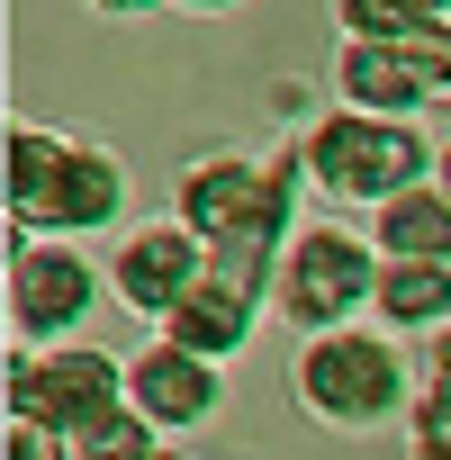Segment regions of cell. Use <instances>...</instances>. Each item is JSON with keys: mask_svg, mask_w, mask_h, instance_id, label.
Here are the masks:
<instances>
[{"mask_svg": "<svg viewBox=\"0 0 451 460\" xmlns=\"http://www.w3.org/2000/svg\"><path fill=\"white\" fill-rule=\"evenodd\" d=\"M406 55H415L424 109H451V19H442V28H424V37H406Z\"/></svg>", "mask_w": 451, "mask_h": 460, "instance_id": "2e32d148", "label": "cell"}, {"mask_svg": "<svg viewBox=\"0 0 451 460\" xmlns=\"http://www.w3.org/2000/svg\"><path fill=\"white\" fill-rule=\"evenodd\" d=\"M127 217V163L91 136L10 127V235H100Z\"/></svg>", "mask_w": 451, "mask_h": 460, "instance_id": "7a4b0ae2", "label": "cell"}, {"mask_svg": "<svg viewBox=\"0 0 451 460\" xmlns=\"http://www.w3.org/2000/svg\"><path fill=\"white\" fill-rule=\"evenodd\" d=\"M118 406H127V352H100V343H55V352L46 343H19L10 352V415L64 433V460Z\"/></svg>", "mask_w": 451, "mask_h": 460, "instance_id": "5b68a950", "label": "cell"}, {"mask_svg": "<svg viewBox=\"0 0 451 460\" xmlns=\"http://www.w3.org/2000/svg\"><path fill=\"white\" fill-rule=\"evenodd\" d=\"M334 91L370 118H415L424 109V82H415V55L388 46V37H343L334 46Z\"/></svg>", "mask_w": 451, "mask_h": 460, "instance_id": "8fae6325", "label": "cell"}, {"mask_svg": "<svg viewBox=\"0 0 451 460\" xmlns=\"http://www.w3.org/2000/svg\"><path fill=\"white\" fill-rule=\"evenodd\" d=\"M82 10H100V19H136V10H163V0H82Z\"/></svg>", "mask_w": 451, "mask_h": 460, "instance_id": "ac0fdd59", "label": "cell"}, {"mask_svg": "<svg viewBox=\"0 0 451 460\" xmlns=\"http://www.w3.org/2000/svg\"><path fill=\"white\" fill-rule=\"evenodd\" d=\"M100 298H109V271H91L73 253V235L64 244L10 235V325H19V343H73Z\"/></svg>", "mask_w": 451, "mask_h": 460, "instance_id": "52a82bcc", "label": "cell"}, {"mask_svg": "<svg viewBox=\"0 0 451 460\" xmlns=\"http://www.w3.org/2000/svg\"><path fill=\"white\" fill-rule=\"evenodd\" d=\"M262 298L271 289H253V280H235V271H199L163 316H154V334H172V343H190V352H208V361H235L244 343H253V325H262Z\"/></svg>", "mask_w": 451, "mask_h": 460, "instance_id": "30bf717a", "label": "cell"}, {"mask_svg": "<svg viewBox=\"0 0 451 460\" xmlns=\"http://www.w3.org/2000/svg\"><path fill=\"white\" fill-rule=\"evenodd\" d=\"M406 451L415 460H451V406L442 397H415L406 406Z\"/></svg>", "mask_w": 451, "mask_h": 460, "instance_id": "e0dca14e", "label": "cell"}, {"mask_svg": "<svg viewBox=\"0 0 451 460\" xmlns=\"http://www.w3.org/2000/svg\"><path fill=\"white\" fill-rule=\"evenodd\" d=\"M370 316H379L388 334H433V325H451V262H397V253H379Z\"/></svg>", "mask_w": 451, "mask_h": 460, "instance_id": "4fadbf2b", "label": "cell"}, {"mask_svg": "<svg viewBox=\"0 0 451 460\" xmlns=\"http://www.w3.org/2000/svg\"><path fill=\"white\" fill-rule=\"evenodd\" d=\"M298 154H307V181H316L325 199H343V208H379V199L433 181V154H442V145H424L415 118H370V109L334 100L325 118H307Z\"/></svg>", "mask_w": 451, "mask_h": 460, "instance_id": "277c9868", "label": "cell"}, {"mask_svg": "<svg viewBox=\"0 0 451 460\" xmlns=\"http://www.w3.org/2000/svg\"><path fill=\"white\" fill-rule=\"evenodd\" d=\"M361 235L379 253H397V262H451V190L442 181H415V190L379 199Z\"/></svg>", "mask_w": 451, "mask_h": 460, "instance_id": "7c38bea8", "label": "cell"}, {"mask_svg": "<svg viewBox=\"0 0 451 460\" xmlns=\"http://www.w3.org/2000/svg\"><path fill=\"white\" fill-rule=\"evenodd\" d=\"M379 289V244L352 235V226H298L289 253H280V280H271V307L298 325V334H325V325H352Z\"/></svg>", "mask_w": 451, "mask_h": 460, "instance_id": "8992f818", "label": "cell"}, {"mask_svg": "<svg viewBox=\"0 0 451 460\" xmlns=\"http://www.w3.org/2000/svg\"><path fill=\"white\" fill-rule=\"evenodd\" d=\"M442 19H451V0H334L343 37H388V46H406V37H424Z\"/></svg>", "mask_w": 451, "mask_h": 460, "instance_id": "5bb4252c", "label": "cell"}, {"mask_svg": "<svg viewBox=\"0 0 451 460\" xmlns=\"http://www.w3.org/2000/svg\"><path fill=\"white\" fill-rule=\"evenodd\" d=\"M298 190H307V154H298V145H271V154H226V145H217V154L181 163L172 208L199 226V244H208L217 271L271 289V280H280V253H289Z\"/></svg>", "mask_w": 451, "mask_h": 460, "instance_id": "6da1fadb", "label": "cell"}, {"mask_svg": "<svg viewBox=\"0 0 451 460\" xmlns=\"http://www.w3.org/2000/svg\"><path fill=\"white\" fill-rule=\"evenodd\" d=\"M172 10H199V19H226V10H244V0H172Z\"/></svg>", "mask_w": 451, "mask_h": 460, "instance_id": "d6986e66", "label": "cell"}, {"mask_svg": "<svg viewBox=\"0 0 451 460\" xmlns=\"http://www.w3.org/2000/svg\"><path fill=\"white\" fill-rule=\"evenodd\" d=\"M199 271H208V244H199V226L172 208V217H145V226L118 235V253H109V298L136 307V316H163Z\"/></svg>", "mask_w": 451, "mask_h": 460, "instance_id": "ba28073f", "label": "cell"}, {"mask_svg": "<svg viewBox=\"0 0 451 460\" xmlns=\"http://www.w3.org/2000/svg\"><path fill=\"white\" fill-rule=\"evenodd\" d=\"M127 397H136L163 433H199V424L226 406V361H208V352L154 334L145 352H127Z\"/></svg>", "mask_w": 451, "mask_h": 460, "instance_id": "9c48e42d", "label": "cell"}, {"mask_svg": "<svg viewBox=\"0 0 451 460\" xmlns=\"http://www.w3.org/2000/svg\"><path fill=\"white\" fill-rule=\"evenodd\" d=\"M433 181H442V190H451V145H442V154H433Z\"/></svg>", "mask_w": 451, "mask_h": 460, "instance_id": "ffe728a7", "label": "cell"}, {"mask_svg": "<svg viewBox=\"0 0 451 460\" xmlns=\"http://www.w3.org/2000/svg\"><path fill=\"white\" fill-rule=\"evenodd\" d=\"M289 397H298L316 424H334V433H370V424H397V415L415 406V361L397 352L388 325L361 334V316H352V325H325V334L298 343Z\"/></svg>", "mask_w": 451, "mask_h": 460, "instance_id": "3957f363", "label": "cell"}, {"mask_svg": "<svg viewBox=\"0 0 451 460\" xmlns=\"http://www.w3.org/2000/svg\"><path fill=\"white\" fill-rule=\"evenodd\" d=\"M163 442H172V433H163V424H154V415L127 397V406H118L100 433H82V451H73V460H145V451H163Z\"/></svg>", "mask_w": 451, "mask_h": 460, "instance_id": "9a60e30c", "label": "cell"}]
</instances>
